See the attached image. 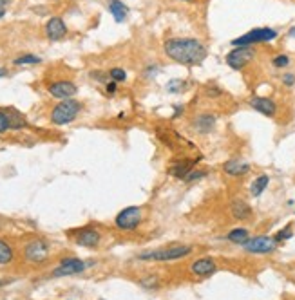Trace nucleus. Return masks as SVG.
Wrapping results in <instances>:
<instances>
[{"instance_id": "obj_31", "label": "nucleus", "mask_w": 295, "mask_h": 300, "mask_svg": "<svg viewBox=\"0 0 295 300\" xmlns=\"http://www.w3.org/2000/svg\"><path fill=\"white\" fill-rule=\"evenodd\" d=\"M11 131L9 129V119H8V114H6L4 109H0V134H4V132Z\"/></svg>"}, {"instance_id": "obj_33", "label": "nucleus", "mask_w": 295, "mask_h": 300, "mask_svg": "<svg viewBox=\"0 0 295 300\" xmlns=\"http://www.w3.org/2000/svg\"><path fill=\"white\" fill-rule=\"evenodd\" d=\"M116 91H118V83H116V82H112V80H111V82L105 83V92H107L109 96H114Z\"/></svg>"}, {"instance_id": "obj_37", "label": "nucleus", "mask_w": 295, "mask_h": 300, "mask_svg": "<svg viewBox=\"0 0 295 300\" xmlns=\"http://www.w3.org/2000/svg\"><path fill=\"white\" fill-rule=\"evenodd\" d=\"M288 35H290L291 38H295V26H293V28L290 29V31H288Z\"/></svg>"}, {"instance_id": "obj_30", "label": "nucleus", "mask_w": 295, "mask_h": 300, "mask_svg": "<svg viewBox=\"0 0 295 300\" xmlns=\"http://www.w3.org/2000/svg\"><path fill=\"white\" fill-rule=\"evenodd\" d=\"M272 65H274L275 69H284L290 65V58H288L286 55H277L272 58Z\"/></svg>"}, {"instance_id": "obj_16", "label": "nucleus", "mask_w": 295, "mask_h": 300, "mask_svg": "<svg viewBox=\"0 0 295 300\" xmlns=\"http://www.w3.org/2000/svg\"><path fill=\"white\" fill-rule=\"evenodd\" d=\"M250 107L254 109L255 112L266 116V118H275L277 116V103L274 102L272 98H266V96H254L250 99Z\"/></svg>"}, {"instance_id": "obj_29", "label": "nucleus", "mask_w": 295, "mask_h": 300, "mask_svg": "<svg viewBox=\"0 0 295 300\" xmlns=\"http://www.w3.org/2000/svg\"><path fill=\"white\" fill-rule=\"evenodd\" d=\"M109 78H111L112 82H116V83H121V82L127 80V72H125L124 69H120V67H112L111 71H109Z\"/></svg>"}, {"instance_id": "obj_12", "label": "nucleus", "mask_w": 295, "mask_h": 300, "mask_svg": "<svg viewBox=\"0 0 295 300\" xmlns=\"http://www.w3.org/2000/svg\"><path fill=\"white\" fill-rule=\"evenodd\" d=\"M188 269L198 279H207V277H212L217 271V262L212 257H200V259H195L188 264Z\"/></svg>"}, {"instance_id": "obj_41", "label": "nucleus", "mask_w": 295, "mask_h": 300, "mask_svg": "<svg viewBox=\"0 0 295 300\" xmlns=\"http://www.w3.org/2000/svg\"><path fill=\"white\" fill-rule=\"evenodd\" d=\"M100 300H105V298H100Z\"/></svg>"}, {"instance_id": "obj_24", "label": "nucleus", "mask_w": 295, "mask_h": 300, "mask_svg": "<svg viewBox=\"0 0 295 300\" xmlns=\"http://www.w3.org/2000/svg\"><path fill=\"white\" fill-rule=\"evenodd\" d=\"M13 257H15L13 248L6 241L0 239V264H9L13 261Z\"/></svg>"}, {"instance_id": "obj_32", "label": "nucleus", "mask_w": 295, "mask_h": 300, "mask_svg": "<svg viewBox=\"0 0 295 300\" xmlns=\"http://www.w3.org/2000/svg\"><path fill=\"white\" fill-rule=\"evenodd\" d=\"M205 94H207L208 98H219V96L223 94V91H221L219 87H215V85H207V87H205Z\"/></svg>"}, {"instance_id": "obj_26", "label": "nucleus", "mask_w": 295, "mask_h": 300, "mask_svg": "<svg viewBox=\"0 0 295 300\" xmlns=\"http://www.w3.org/2000/svg\"><path fill=\"white\" fill-rule=\"evenodd\" d=\"M140 284H141V288H145V289H158L160 288V279L156 275H149V277L140 279Z\"/></svg>"}, {"instance_id": "obj_39", "label": "nucleus", "mask_w": 295, "mask_h": 300, "mask_svg": "<svg viewBox=\"0 0 295 300\" xmlns=\"http://www.w3.org/2000/svg\"><path fill=\"white\" fill-rule=\"evenodd\" d=\"M8 2H9V0H0V8H4V6L8 4Z\"/></svg>"}, {"instance_id": "obj_7", "label": "nucleus", "mask_w": 295, "mask_h": 300, "mask_svg": "<svg viewBox=\"0 0 295 300\" xmlns=\"http://www.w3.org/2000/svg\"><path fill=\"white\" fill-rule=\"evenodd\" d=\"M91 264L94 262L91 261H82V259H76V257H67V259H62L58 262L55 269L51 271V277H69V275H78V273L85 271Z\"/></svg>"}, {"instance_id": "obj_6", "label": "nucleus", "mask_w": 295, "mask_h": 300, "mask_svg": "<svg viewBox=\"0 0 295 300\" xmlns=\"http://www.w3.org/2000/svg\"><path fill=\"white\" fill-rule=\"evenodd\" d=\"M277 246H279V242L270 235H255L244 242L243 249L250 255H270V253L277 252Z\"/></svg>"}, {"instance_id": "obj_27", "label": "nucleus", "mask_w": 295, "mask_h": 300, "mask_svg": "<svg viewBox=\"0 0 295 300\" xmlns=\"http://www.w3.org/2000/svg\"><path fill=\"white\" fill-rule=\"evenodd\" d=\"M291 237H293V230H291V224H286L283 230H279V232L274 235V239L277 242H284V241H288V239H291Z\"/></svg>"}, {"instance_id": "obj_20", "label": "nucleus", "mask_w": 295, "mask_h": 300, "mask_svg": "<svg viewBox=\"0 0 295 300\" xmlns=\"http://www.w3.org/2000/svg\"><path fill=\"white\" fill-rule=\"evenodd\" d=\"M268 185H270V176L268 174L257 176V178H255L254 181H252V185H250V195L252 197H259L264 190L268 188Z\"/></svg>"}, {"instance_id": "obj_2", "label": "nucleus", "mask_w": 295, "mask_h": 300, "mask_svg": "<svg viewBox=\"0 0 295 300\" xmlns=\"http://www.w3.org/2000/svg\"><path fill=\"white\" fill-rule=\"evenodd\" d=\"M194 252L192 246L187 244H170V246H163V248H156V249H145V252L138 253V259L140 261H147V262H170V261H180L185 259L190 253Z\"/></svg>"}, {"instance_id": "obj_21", "label": "nucleus", "mask_w": 295, "mask_h": 300, "mask_svg": "<svg viewBox=\"0 0 295 300\" xmlns=\"http://www.w3.org/2000/svg\"><path fill=\"white\" fill-rule=\"evenodd\" d=\"M109 11L114 16L116 22H124L129 15V8L121 2V0H109Z\"/></svg>"}, {"instance_id": "obj_4", "label": "nucleus", "mask_w": 295, "mask_h": 300, "mask_svg": "<svg viewBox=\"0 0 295 300\" xmlns=\"http://www.w3.org/2000/svg\"><path fill=\"white\" fill-rule=\"evenodd\" d=\"M277 38V31L270 28H257L252 31L244 33V35L237 36L232 40L234 47H254L255 44H263V42H272Z\"/></svg>"}, {"instance_id": "obj_38", "label": "nucleus", "mask_w": 295, "mask_h": 300, "mask_svg": "<svg viewBox=\"0 0 295 300\" xmlns=\"http://www.w3.org/2000/svg\"><path fill=\"white\" fill-rule=\"evenodd\" d=\"M4 15H6V9L0 8V18H4Z\"/></svg>"}, {"instance_id": "obj_19", "label": "nucleus", "mask_w": 295, "mask_h": 300, "mask_svg": "<svg viewBox=\"0 0 295 300\" xmlns=\"http://www.w3.org/2000/svg\"><path fill=\"white\" fill-rule=\"evenodd\" d=\"M6 114H8V119H9V129L11 131H20V129H26L28 127V119H26V116L22 114L18 109H15V107H4Z\"/></svg>"}, {"instance_id": "obj_1", "label": "nucleus", "mask_w": 295, "mask_h": 300, "mask_svg": "<svg viewBox=\"0 0 295 300\" xmlns=\"http://www.w3.org/2000/svg\"><path fill=\"white\" fill-rule=\"evenodd\" d=\"M163 53L168 60L187 67H194L205 62L207 45L198 38H168L163 42Z\"/></svg>"}, {"instance_id": "obj_9", "label": "nucleus", "mask_w": 295, "mask_h": 300, "mask_svg": "<svg viewBox=\"0 0 295 300\" xmlns=\"http://www.w3.org/2000/svg\"><path fill=\"white\" fill-rule=\"evenodd\" d=\"M255 58V49L254 47H235L225 56V62L230 69L234 71H241L252 63V60Z\"/></svg>"}, {"instance_id": "obj_8", "label": "nucleus", "mask_w": 295, "mask_h": 300, "mask_svg": "<svg viewBox=\"0 0 295 300\" xmlns=\"http://www.w3.org/2000/svg\"><path fill=\"white\" fill-rule=\"evenodd\" d=\"M24 257H26V261L31 262V264H40V262L47 261V257H49L47 241H44V239H40V237L31 239V241L24 246Z\"/></svg>"}, {"instance_id": "obj_25", "label": "nucleus", "mask_w": 295, "mask_h": 300, "mask_svg": "<svg viewBox=\"0 0 295 300\" xmlns=\"http://www.w3.org/2000/svg\"><path fill=\"white\" fill-rule=\"evenodd\" d=\"M40 62H42L40 56H35V55H22L13 60L15 65H35V63H40Z\"/></svg>"}, {"instance_id": "obj_28", "label": "nucleus", "mask_w": 295, "mask_h": 300, "mask_svg": "<svg viewBox=\"0 0 295 300\" xmlns=\"http://www.w3.org/2000/svg\"><path fill=\"white\" fill-rule=\"evenodd\" d=\"M207 176H208V172L205 168H194L190 174H188L187 178L183 179V181L185 183H195V181H200V179L207 178Z\"/></svg>"}, {"instance_id": "obj_34", "label": "nucleus", "mask_w": 295, "mask_h": 300, "mask_svg": "<svg viewBox=\"0 0 295 300\" xmlns=\"http://www.w3.org/2000/svg\"><path fill=\"white\" fill-rule=\"evenodd\" d=\"M283 83L286 85V87H293V85H295V74L286 72V74L283 76Z\"/></svg>"}, {"instance_id": "obj_5", "label": "nucleus", "mask_w": 295, "mask_h": 300, "mask_svg": "<svg viewBox=\"0 0 295 300\" xmlns=\"http://www.w3.org/2000/svg\"><path fill=\"white\" fill-rule=\"evenodd\" d=\"M143 222V208L141 206H127L114 217V226L121 232H132Z\"/></svg>"}, {"instance_id": "obj_14", "label": "nucleus", "mask_w": 295, "mask_h": 300, "mask_svg": "<svg viewBox=\"0 0 295 300\" xmlns=\"http://www.w3.org/2000/svg\"><path fill=\"white\" fill-rule=\"evenodd\" d=\"M250 170L252 165L241 158H232L223 163V172L228 178H244L247 174H250Z\"/></svg>"}, {"instance_id": "obj_15", "label": "nucleus", "mask_w": 295, "mask_h": 300, "mask_svg": "<svg viewBox=\"0 0 295 300\" xmlns=\"http://www.w3.org/2000/svg\"><path fill=\"white\" fill-rule=\"evenodd\" d=\"M47 91H49V94H51L53 98L60 99V102H62V99L72 98V96L78 92V87H76L72 82H69V80H60V82L51 83Z\"/></svg>"}, {"instance_id": "obj_13", "label": "nucleus", "mask_w": 295, "mask_h": 300, "mask_svg": "<svg viewBox=\"0 0 295 300\" xmlns=\"http://www.w3.org/2000/svg\"><path fill=\"white\" fill-rule=\"evenodd\" d=\"M215 123H217V118L212 112H200L198 116L192 118V131L198 132L200 136H208L214 132Z\"/></svg>"}, {"instance_id": "obj_22", "label": "nucleus", "mask_w": 295, "mask_h": 300, "mask_svg": "<svg viewBox=\"0 0 295 300\" xmlns=\"http://www.w3.org/2000/svg\"><path fill=\"white\" fill-rule=\"evenodd\" d=\"M248 239H250V232H248L247 228H234L227 233V241L232 242V244L243 246Z\"/></svg>"}, {"instance_id": "obj_18", "label": "nucleus", "mask_w": 295, "mask_h": 300, "mask_svg": "<svg viewBox=\"0 0 295 300\" xmlns=\"http://www.w3.org/2000/svg\"><path fill=\"white\" fill-rule=\"evenodd\" d=\"M230 215L235 221H248V219H252V215H254V210H252V206L248 205L247 201H243V199H234V201L230 203Z\"/></svg>"}, {"instance_id": "obj_17", "label": "nucleus", "mask_w": 295, "mask_h": 300, "mask_svg": "<svg viewBox=\"0 0 295 300\" xmlns=\"http://www.w3.org/2000/svg\"><path fill=\"white\" fill-rule=\"evenodd\" d=\"M67 35V26L60 16H51L45 24V36H47L51 42H58V40L65 38Z\"/></svg>"}, {"instance_id": "obj_3", "label": "nucleus", "mask_w": 295, "mask_h": 300, "mask_svg": "<svg viewBox=\"0 0 295 300\" xmlns=\"http://www.w3.org/2000/svg\"><path fill=\"white\" fill-rule=\"evenodd\" d=\"M82 111V103L76 102V99H62L60 103H56L51 111V123L53 125H69L76 119V116L80 114Z\"/></svg>"}, {"instance_id": "obj_23", "label": "nucleus", "mask_w": 295, "mask_h": 300, "mask_svg": "<svg viewBox=\"0 0 295 300\" xmlns=\"http://www.w3.org/2000/svg\"><path fill=\"white\" fill-rule=\"evenodd\" d=\"M187 87H188L187 82H185V80H181V78H172V80H168V83L165 85V89H167V91L170 92V94H180V92H183Z\"/></svg>"}, {"instance_id": "obj_40", "label": "nucleus", "mask_w": 295, "mask_h": 300, "mask_svg": "<svg viewBox=\"0 0 295 300\" xmlns=\"http://www.w3.org/2000/svg\"><path fill=\"white\" fill-rule=\"evenodd\" d=\"M180 2H192V0H180Z\"/></svg>"}, {"instance_id": "obj_36", "label": "nucleus", "mask_w": 295, "mask_h": 300, "mask_svg": "<svg viewBox=\"0 0 295 300\" xmlns=\"http://www.w3.org/2000/svg\"><path fill=\"white\" fill-rule=\"evenodd\" d=\"M11 282V279H0V286H4V284H9Z\"/></svg>"}, {"instance_id": "obj_11", "label": "nucleus", "mask_w": 295, "mask_h": 300, "mask_svg": "<svg viewBox=\"0 0 295 300\" xmlns=\"http://www.w3.org/2000/svg\"><path fill=\"white\" fill-rule=\"evenodd\" d=\"M71 235H72V241L78 246H84V248H96L102 242V233L98 230L91 228V226L75 230Z\"/></svg>"}, {"instance_id": "obj_35", "label": "nucleus", "mask_w": 295, "mask_h": 300, "mask_svg": "<svg viewBox=\"0 0 295 300\" xmlns=\"http://www.w3.org/2000/svg\"><path fill=\"white\" fill-rule=\"evenodd\" d=\"M8 76V69H0V78H6Z\"/></svg>"}, {"instance_id": "obj_10", "label": "nucleus", "mask_w": 295, "mask_h": 300, "mask_svg": "<svg viewBox=\"0 0 295 300\" xmlns=\"http://www.w3.org/2000/svg\"><path fill=\"white\" fill-rule=\"evenodd\" d=\"M198 163H200V158H180V159H174V161H170V165H168L167 174L172 176V178H176V179H180V181H183V179L187 178L188 174H190L192 170L198 166Z\"/></svg>"}]
</instances>
